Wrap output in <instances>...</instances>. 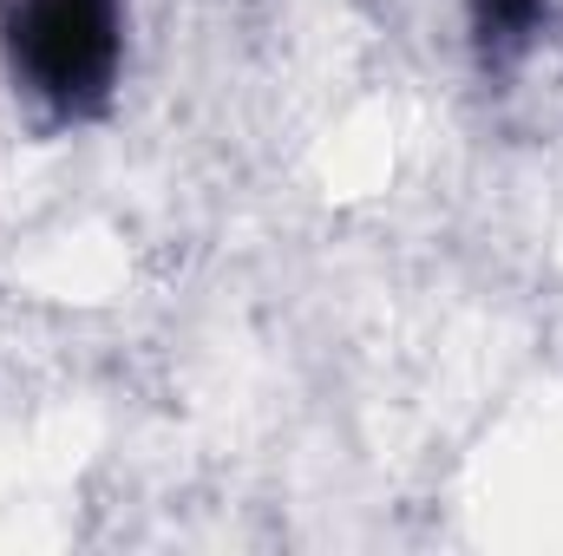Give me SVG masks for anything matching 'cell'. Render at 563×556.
Masks as SVG:
<instances>
[{
	"label": "cell",
	"mask_w": 563,
	"mask_h": 556,
	"mask_svg": "<svg viewBox=\"0 0 563 556\" xmlns=\"http://www.w3.org/2000/svg\"><path fill=\"white\" fill-rule=\"evenodd\" d=\"M0 53L46 119H99L125 66V0H0Z\"/></svg>",
	"instance_id": "6da1fadb"
},
{
	"label": "cell",
	"mask_w": 563,
	"mask_h": 556,
	"mask_svg": "<svg viewBox=\"0 0 563 556\" xmlns=\"http://www.w3.org/2000/svg\"><path fill=\"white\" fill-rule=\"evenodd\" d=\"M558 13V0H472V46H478V59L485 66H511L538 33H544V20Z\"/></svg>",
	"instance_id": "7a4b0ae2"
}]
</instances>
